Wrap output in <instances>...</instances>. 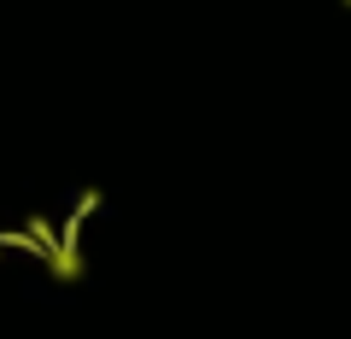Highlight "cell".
<instances>
[{
    "mask_svg": "<svg viewBox=\"0 0 351 339\" xmlns=\"http://www.w3.org/2000/svg\"><path fill=\"white\" fill-rule=\"evenodd\" d=\"M53 269H59V281H82V258H76L71 246H59V251H53Z\"/></svg>",
    "mask_w": 351,
    "mask_h": 339,
    "instance_id": "1",
    "label": "cell"
},
{
    "mask_svg": "<svg viewBox=\"0 0 351 339\" xmlns=\"http://www.w3.org/2000/svg\"><path fill=\"white\" fill-rule=\"evenodd\" d=\"M346 6H351V0H346Z\"/></svg>",
    "mask_w": 351,
    "mask_h": 339,
    "instance_id": "2",
    "label": "cell"
}]
</instances>
